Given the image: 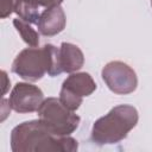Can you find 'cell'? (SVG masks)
<instances>
[{"instance_id":"cell-1","label":"cell","mask_w":152,"mask_h":152,"mask_svg":"<svg viewBox=\"0 0 152 152\" xmlns=\"http://www.w3.org/2000/svg\"><path fill=\"white\" fill-rule=\"evenodd\" d=\"M13 152H75L78 141L70 135H55L39 119L24 121L11 132Z\"/></svg>"},{"instance_id":"cell-2","label":"cell","mask_w":152,"mask_h":152,"mask_svg":"<svg viewBox=\"0 0 152 152\" xmlns=\"http://www.w3.org/2000/svg\"><path fill=\"white\" fill-rule=\"evenodd\" d=\"M11 71L28 82H37L48 74L51 77L61 75L58 66V48L45 44L42 48H26L14 58Z\"/></svg>"},{"instance_id":"cell-3","label":"cell","mask_w":152,"mask_h":152,"mask_svg":"<svg viewBox=\"0 0 152 152\" xmlns=\"http://www.w3.org/2000/svg\"><path fill=\"white\" fill-rule=\"evenodd\" d=\"M139 114L132 104H118L106 115L99 118L90 132L91 141L99 146L118 144L126 139L137 126Z\"/></svg>"},{"instance_id":"cell-4","label":"cell","mask_w":152,"mask_h":152,"mask_svg":"<svg viewBox=\"0 0 152 152\" xmlns=\"http://www.w3.org/2000/svg\"><path fill=\"white\" fill-rule=\"evenodd\" d=\"M38 119L55 134V135H70L80 125L81 118L74 112L68 109L59 100V97L44 99L37 110Z\"/></svg>"},{"instance_id":"cell-5","label":"cell","mask_w":152,"mask_h":152,"mask_svg":"<svg viewBox=\"0 0 152 152\" xmlns=\"http://www.w3.org/2000/svg\"><path fill=\"white\" fill-rule=\"evenodd\" d=\"M96 90V83L88 72H72L62 83L59 91L61 102L70 110H77L83 97Z\"/></svg>"},{"instance_id":"cell-6","label":"cell","mask_w":152,"mask_h":152,"mask_svg":"<svg viewBox=\"0 0 152 152\" xmlns=\"http://www.w3.org/2000/svg\"><path fill=\"white\" fill-rule=\"evenodd\" d=\"M101 77L108 89L118 95L131 94L138 87L135 71L121 61L108 62L101 70Z\"/></svg>"},{"instance_id":"cell-7","label":"cell","mask_w":152,"mask_h":152,"mask_svg":"<svg viewBox=\"0 0 152 152\" xmlns=\"http://www.w3.org/2000/svg\"><path fill=\"white\" fill-rule=\"evenodd\" d=\"M43 101L44 94L42 89L28 82L15 83L8 97L11 108L20 114L37 112Z\"/></svg>"},{"instance_id":"cell-8","label":"cell","mask_w":152,"mask_h":152,"mask_svg":"<svg viewBox=\"0 0 152 152\" xmlns=\"http://www.w3.org/2000/svg\"><path fill=\"white\" fill-rule=\"evenodd\" d=\"M66 25V17L61 5L50 7L42 12L37 23L38 32L45 37H52L61 33Z\"/></svg>"},{"instance_id":"cell-9","label":"cell","mask_w":152,"mask_h":152,"mask_svg":"<svg viewBox=\"0 0 152 152\" xmlns=\"http://www.w3.org/2000/svg\"><path fill=\"white\" fill-rule=\"evenodd\" d=\"M62 2L63 0H17L14 13L23 20L37 25L43 11Z\"/></svg>"},{"instance_id":"cell-10","label":"cell","mask_w":152,"mask_h":152,"mask_svg":"<svg viewBox=\"0 0 152 152\" xmlns=\"http://www.w3.org/2000/svg\"><path fill=\"white\" fill-rule=\"evenodd\" d=\"M84 64V55L82 50L72 44L63 42L58 48V66L61 72L72 74L78 71Z\"/></svg>"},{"instance_id":"cell-11","label":"cell","mask_w":152,"mask_h":152,"mask_svg":"<svg viewBox=\"0 0 152 152\" xmlns=\"http://www.w3.org/2000/svg\"><path fill=\"white\" fill-rule=\"evenodd\" d=\"M13 26L17 30V32L20 34L21 39L31 48H36L39 44V34L38 32L32 27V24L23 20L21 18L13 19Z\"/></svg>"},{"instance_id":"cell-12","label":"cell","mask_w":152,"mask_h":152,"mask_svg":"<svg viewBox=\"0 0 152 152\" xmlns=\"http://www.w3.org/2000/svg\"><path fill=\"white\" fill-rule=\"evenodd\" d=\"M15 2H17V0H1V8H0L1 19L10 17L14 12Z\"/></svg>"},{"instance_id":"cell-13","label":"cell","mask_w":152,"mask_h":152,"mask_svg":"<svg viewBox=\"0 0 152 152\" xmlns=\"http://www.w3.org/2000/svg\"><path fill=\"white\" fill-rule=\"evenodd\" d=\"M2 78H4V94H6V91H7V88L11 86V81L8 80V77H7V74H6V71H2Z\"/></svg>"},{"instance_id":"cell-14","label":"cell","mask_w":152,"mask_h":152,"mask_svg":"<svg viewBox=\"0 0 152 152\" xmlns=\"http://www.w3.org/2000/svg\"><path fill=\"white\" fill-rule=\"evenodd\" d=\"M151 6H152V0H151Z\"/></svg>"}]
</instances>
